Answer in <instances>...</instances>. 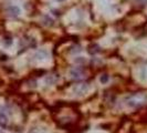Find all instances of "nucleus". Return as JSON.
<instances>
[{
    "instance_id": "nucleus-6",
    "label": "nucleus",
    "mask_w": 147,
    "mask_h": 133,
    "mask_svg": "<svg viewBox=\"0 0 147 133\" xmlns=\"http://www.w3.org/2000/svg\"><path fill=\"white\" fill-rule=\"evenodd\" d=\"M107 81H109V75L107 74H104V75L101 77V82L102 83H106Z\"/></svg>"
},
{
    "instance_id": "nucleus-5",
    "label": "nucleus",
    "mask_w": 147,
    "mask_h": 133,
    "mask_svg": "<svg viewBox=\"0 0 147 133\" xmlns=\"http://www.w3.org/2000/svg\"><path fill=\"white\" fill-rule=\"evenodd\" d=\"M71 75L74 79H81V78H83V72L80 68H76V69H73L71 71Z\"/></svg>"
},
{
    "instance_id": "nucleus-3",
    "label": "nucleus",
    "mask_w": 147,
    "mask_h": 133,
    "mask_svg": "<svg viewBox=\"0 0 147 133\" xmlns=\"http://www.w3.org/2000/svg\"><path fill=\"white\" fill-rule=\"evenodd\" d=\"M8 124V117L3 111H0V126L5 128Z\"/></svg>"
},
{
    "instance_id": "nucleus-7",
    "label": "nucleus",
    "mask_w": 147,
    "mask_h": 133,
    "mask_svg": "<svg viewBox=\"0 0 147 133\" xmlns=\"http://www.w3.org/2000/svg\"><path fill=\"white\" fill-rule=\"evenodd\" d=\"M57 1H59V2H62V1H64V0H57Z\"/></svg>"
},
{
    "instance_id": "nucleus-1",
    "label": "nucleus",
    "mask_w": 147,
    "mask_h": 133,
    "mask_svg": "<svg viewBox=\"0 0 147 133\" xmlns=\"http://www.w3.org/2000/svg\"><path fill=\"white\" fill-rule=\"evenodd\" d=\"M126 101H127V105L128 107L137 108V107H140V105L146 103L147 96L144 94V93H136V94H133V96H128Z\"/></svg>"
},
{
    "instance_id": "nucleus-2",
    "label": "nucleus",
    "mask_w": 147,
    "mask_h": 133,
    "mask_svg": "<svg viewBox=\"0 0 147 133\" xmlns=\"http://www.w3.org/2000/svg\"><path fill=\"white\" fill-rule=\"evenodd\" d=\"M74 91H75V94L81 96V94L85 93V92L88 91V87H86L85 84H79V86H76V87L74 88Z\"/></svg>"
},
{
    "instance_id": "nucleus-4",
    "label": "nucleus",
    "mask_w": 147,
    "mask_h": 133,
    "mask_svg": "<svg viewBox=\"0 0 147 133\" xmlns=\"http://www.w3.org/2000/svg\"><path fill=\"white\" fill-rule=\"evenodd\" d=\"M19 12H20L19 8L15 7V6H11V7H9L7 9V14L9 16H11V17H17V16L19 15Z\"/></svg>"
}]
</instances>
